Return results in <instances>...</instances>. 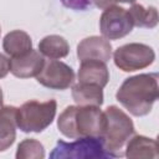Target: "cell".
Returning a JSON list of instances; mask_svg holds the SVG:
<instances>
[{
	"label": "cell",
	"instance_id": "22",
	"mask_svg": "<svg viewBox=\"0 0 159 159\" xmlns=\"http://www.w3.org/2000/svg\"><path fill=\"white\" fill-rule=\"evenodd\" d=\"M2 101H4V97H2V91L0 88V107L2 106Z\"/></svg>",
	"mask_w": 159,
	"mask_h": 159
},
{
	"label": "cell",
	"instance_id": "7",
	"mask_svg": "<svg viewBox=\"0 0 159 159\" xmlns=\"http://www.w3.org/2000/svg\"><path fill=\"white\" fill-rule=\"evenodd\" d=\"M134 25L128 10L118 5H111L104 9L99 19V30L102 37L107 40H118L132 32Z\"/></svg>",
	"mask_w": 159,
	"mask_h": 159
},
{
	"label": "cell",
	"instance_id": "10",
	"mask_svg": "<svg viewBox=\"0 0 159 159\" xmlns=\"http://www.w3.org/2000/svg\"><path fill=\"white\" fill-rule=\"evenodd\" d=\"M43 62V56L32 48L25 55L10 58V72L17 78L36 77L42 68Z\"/></svg>",
	"mask_w": 159,
	"mask_h": 159
},
{
	"label": "cell",
	"instance_id": "20",
	"mask_svg": "<svg viewBox=\"0 0 159 159\" xmlns=\"http://www.w3.org/2000/svg\"><path fill=\"white\" fill-rule=\"evenodd\" d=\"M117 2H127V4H134L135 0H93V4L99 9H106L111 5H116Z\"/></svg>",
	"mask_w": 159,
	"mask_h": 159
},
{
	"label": "cell",
	"instance_id": "13",
	"mask_svg": "<svg viewBox=\"0 0 159 159\" xmlns=\"http://www.w3.org/2000/svg\"><path fill=\"white\" fill-rule=\"evenodd\" d=\"M124 155L128 158H158V143L144 135H132L125 144Z\"/></svg>",
	"mask_w": 159,
	"mask_h": 159
},
{
	"label": "cell",
	"instance_id": "2",
	"mask_svg": "<svg viewBox=\"0 0 159 159\" xmlns=\"http://www.w3.org/2000/svg\"><path fill=\"white\" fill-rule=\"evenodd\" d=\"M104 113L97 106H68L57 119L58 130L70 139L102 137Z\"/></svg>",
	"mask_w": 159,
	"mask_h": 159
},
{
	"label": "cell",
	"instance_id": "11",
	"mask_svg": "<svg viewBox=\"0 0 159 159\" xmlns=\"http://www.w3.org/2000/svg\"><path fill=\"white\" fill-rule=\"evenodd\" d=\"M77 76L78 82L96 84L101 88L106 87V84L109 81V71L107 65L104 62L96 60L82 61Z\"/></svg>",
	"mask_w": 159,
	"mask_h": 159
},
{
	"label": "cell",
	"instance_id": "5",
	"mask_svg": "<svg viewBox=\"0 0 159 159\" xmlns=\"http://www.w3.org/2000/svg\"><path fill=\"white\" fill-rule=\"evenodd\" d=\"M51 159H103L111 158L107 153L102 137H82L75 142L57 140L50 153Z\"/></svg>",
	"mask_w": 159,
	"mask_h": 159
},
{
	"label": "cell",
	"instance_id": "6",
	"mask_svg": "<svg viewBox=\"0 0 159 159\" xmlns=\"http://www.w3.org/2000/svg\"><path fill=\"white\" fill-rule=\"evenodd\" d=\"M113 60L119 70L134 72L150 66L155 60V53L148 45L132 42L118 47L113 53Z\"/></svg>",
	"mask_w": 159,
	"mask_h": 159
},
{
	"label": "cell",
	"instance_id": "21",
	"mask_svg": "<svg viewBox=\"0 0 159 159\" xmlns=\"http://www.w3.org/2000/svg\"><path fill=\"white\" fill-rule=\"evenodd\" d=\"M10 72V58L0 53V78H4Z\"/></svg>",
	"mask_w": 159,
	"mask_h": 159
},
{
	"label": "cell",
	"instance_id": "23",
	"mask_svg": "<svg viewBox=\"0 0 159 159\" xmlns=\"http://www.w3.org/2000/svg\"><path fill=\"white\" fill-rule=\"evenodd\" d=\"M0 34H1V27H0Z\"/></svg>",
	"mask_w": 159,
	"mask_h": 159
},
{
	"label": "cell",
	"instance_id": "18",
	"mask_svg": "<svg viewBox=\"0 0 159 159\" xmlns=\"http://www.w3.org/2000/svg\"><path fill=\"white\" fill-rule=\"evenodd\" d=\"M16 159H42L45 158L43 145L36 139H24L16 150Z\"/></svg>",
	"mask_w": 159,
	"mask_h": 159
},
{
	"label": "cell",
	"instance_id": "14",
	"mask_svg": "<svg viewBox=\"0 0 159 159\" xmlns=\"http://www.w3.org/2000/svg\"><path fill=\"white\" fill-rule=\"evenodd\" d=\"M2 48L10 57H17L32 50V41L27 32L22 30H14L5 35L2 40Z\"/></svg>",
	"mask_w": 159,
	"mask_h": 159
},
{
	"label": "cell",
	"instance_id": "8",
	"mask_svg": "<svg viewBox=\"0 0 159 159\" xmlns=\"http://www.w3.org/2000/svg\"><path fill=\"white\" fill-rule=\"evenodd\" d=\"M36 81L46 88L63 91L72 86L75 81V72L68 65L50 58L45 60L41 71L36 76Z\"/></svg>",
	"mask_w": 159,
	"mask_h": 159
},
{
	"label": "cell",
	"instance_id": "17",
	"mask_svg": "<svg viewBox=\"0 0 159 159\" xmlns=\"http://www.w3.org/2000/svg\"><path fill=\"white\" fill-rule=\"evenodd\" d=\"M133 25L137 27L153 29L158 25V10L154 6L144 7L140 4H133L128 10Z\"/></svg>",
	"mask_w": 159,
	"mask_h": 159
},
{
	"label": "cell",
	"instance_id": "4",
	"mask_svg": "<svg viewBox=\"0 0 159 159\" xmlns=\"http://www.w3.org/2000/svg\"><path fill=\"white\" fill-rule=\"evenodd\" d=\"M57 103L55 99L46 102L27 101L16 111L17 128L24 133H40L55 119Z\"/></svg>",
	"mask_w": 159,
	"mask_h": 159
},
{
	"label": "cell",
	"instance_id": "1",
	"mask_svg": "<svg viewBox=\"0 0 159 159\" xmlns=\"http://www.w3.org/2000/svg\"><path fill=\"white\" fill-rule=\"evenodd\" d=\"M158 75L142 73L124 80L116 93L117 101L133 116H147L158 99Z\"/></svg>",
	"mask_w": 159,
	"mask_h": 159
},
{
	"label": "cell",
	"instance_id": "9",
	"mask_svg": "<svg viewBox=\"0 0 159 159\" xmlns=\"http://www.w3.org/2000/svg\"><path fill=\"white\" fill-rule=\"evenodd\" d=\"M77 57L80 62L96 60L107 63L112 57V45L101 36L86 37L77 45Z\"/></svg>",
	"mask_w": 159,
	"mask_h": 159
},
{
	"label": "cell",
	"instance_id": "12",
	"mask_svg": "<svg viewBox=\"0 0 159 159\" xmlns=\"http://www.w3.org/2000/svg\"><path fill=\"white\" fill-rule=\"evenodd\" d=\"M16 111L14 106L0 107V152L9 149L16 139Z\"/></svg>",
	"mask_w": 159,
	"mask_h": 159
},
{
	"label": "cell",
	"instance_id": "15",
	"mask_svg": "<svg viewBox=\"0 0 159 159\" xmlns=\"http://www.w3.org/2000/svg\"><path fill=\"white\" fill-rule=\"evenodd\" d=\"M72 97L77 106H97L103 104V91L99 86L91 83H76L72 87Z\"/></svg>",
	"mask_w": 159,
	"mask_h": 159
},
{
	"label": "cell",
	"instance_id": "19",
	"mask_svg": "<svg viewBox=\"0 0 159 159\" xmlns=\"http://www.w3.org/2000/svg\"><path fill=\"white\" fill-rule=\"evenodd\" d=\"M61 4L76 11H84L92 7L93 0H60Z\"/></svg>",
	"mask_w": 159,
	"mask_h": 159
},
{
	"label": "cell",
	"instance_id": "3",
	"mask_svg": "<svg viewBox=\"0 0 159 159\" xmlns=\"http://www.w3.org/2000/svg\"><path fill=\"white\" fill-rule=\"evenodd\" d=\"M103 144L111 158H120L124 155L123 148L134 134V124L132 119L117 106H109L104 112Z\"/></svg>",
	"mask_w": 159,
	"mask_h": 159
},
{
	"label": "cell",
	"instance_id": "16",
	"mask_svg": "<svg viewBox=\"0 0 159 159\" xmlns=\"http://www.w3.org/2000/svg\"><path fill=\"white\" fill-rule=\"evenodd\" d=\"M39 52L47 58L58 60L63 58L70 52V45L65 37L60 35H48L45 36L39 42Z\"/></svg>",
	"mask_w": 159,
	"mask_h": 159
}]
</instances>
